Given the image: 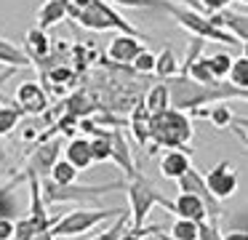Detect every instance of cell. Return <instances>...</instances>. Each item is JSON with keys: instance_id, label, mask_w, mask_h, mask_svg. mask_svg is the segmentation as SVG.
Returning a JSON list of instances; mask_svg holds the SVG:
<instances>
[{"instance_id": "6da1fadb", "label": "cell", "mask_w": 248, "mask_h": 240, "mask_svg": "<svg viewBox=\"0 0 248 240\" xmlns=\"http://www.w3.org/2000/svg\"><path fill=\"white\" fill-rule=\"evenodd\" d=\"M168 85V99L173 110L189 112L192 107H208L214 101H230V99H246L248 91H240L235 85H227L224 80L214 83H198L187 75H173L166 80Z\"/></svg>"}, {"instance_id": "7a4b0ae2", "label": "cell", "mask_w": 248, "mask_h": 240, "mask_svg": "<svg viewBox=\"0 0 248 240\" xmlns=\"http://www.w3.org/2000/svg\"><path fill=\"white\" fill-rule=\"evenodd\" d=\"M195 136L192 120L187 112L182 110H168L150 115V144H147V155H157V149H176V147H189Z\"/></svg>"}, {"instance_id": "3957f363", "label": "cell", "mask_w": 248, "mask_h": 240, "mask_svg": "<svg viewBox=\"0 0 248 240\" xmlns=\"http://www.w3.org/2000/svg\"><path fill=\"white\" fill-rule=\"evenodd\" d=\"M67 19L78 21L83 30L91 32H125V35H141L136 27L107 0H88L83 8H67ZM144 37V35H141Z\"/></svg>"}, {"instance_id": "277c9868", "label": "cell", "mask_w": 248, "mask_h": 240, "mask_svg": "<svg viewBox=\"0 0 248 240\" xmlns=\"http://www.w3.org/2000/svg\"><path fill=\"white\" fill-rule=\"evenodd\" d=\"M125 190V179L118 181H104V184H54V181L46 176L40 179V195H43L46 206H59V203H93L102 195H109V192Z\"/></svg>"}, {"instance_id": "5b68a950", "label": "cell", "mask_w": 248, "mask_h": 240, "mask_svg": "<svg viewBox=\"0 0 248 240\" xmlns=\"http://www.w3.org/2000/svg\"><path fill=\"white\" fill-rule=\"evenodd\" d=\"M125 195H128V219L131 229H141L147 224V216L155 206H163L168 213H171V200L163 195L155 187V181H150L147 176L136 174L134 179L125 181Z\"/></svg>"}, {"instance_id": "8992f818", "label": "cell", "mask_w": 248, "mask_h": 240, "mask_svg": "<svg viewBox=\"0 0 248 240\" xmlns=\"http://www.w3.org/2000/svg\"><path fill=\"white\" fill-rule=\"evenodd\" d=\"M157 8H163L166 14H171L176 19L179 27L192 32V37H200V40H214V43H227V46H235V48H243V43L237 37H232L230 32H224L221 27L211 24L208 14L203 11H195L189 5H179V3H171V0H160Z\"/></svg>"}, {"instance_id": "52a82bcc", "label": "cell", "mask_w": 248, "mask_h": 240, "mask_svg": "<svg viewBox=\"0 0 248 240\" xmlns=\"http://www.w3.org/2000/svg\"><path fill=\"white\" fill-rule=\"evenodd\" d=\"M120 213V208H75L64 216L54 219L48 232L54 238H80V235L96 229L102 222H109Z\"/></svg>"}, {"instance_id": "ba28073f", "label": "cell", "mask_w": 248, "mask_h": 240, "mask_svg": "<svg viewBox=\"0 0 248 240\" xmlns=\"http://www.w3.org/2000/svg\"><path fill=\"white\" fill-rule=\"evenodd\" d=\"M176 184H179V192H192V195H198L200 200H203L208 219H221L227 213L224 208H221V200H216V197L208 192V187H205V181H203V174H200L195 165H189V168L179 176Z\"/></svg>"}, {"instance_id": "9c48e42d", "label": "cell", "mask_w": 248, "mask_h": 240, "mask_svg": "<svg viewBox=\"0 0 248 240\" xmlns=\"http://www.w3.org/2000/svg\"><path fill=\"white\" fill-rule=\"evenodd\" d=\"M203 181H205L208 192L216 197V200H227V197H232L237 192V184H240L232 160H219L214 168L203 174Z\"/></svg>"}, {"instance_id": "30bf717a", "label": "cell", "mask_w": 248, "mask_h": 240, "mask_svg": "<svg viewBox=\"0 0 248 240\" xmlns=\"http://www.w3.org/2000/svg\"><path fill=\"white\" fill-rule=\"evenodd\" d=\"M14 101H16V107L27 117H40L43 112H48V107H51L48 91H46L38 80H24L16 88V94H14Z\"/></svg>"}, {"instance_id": "8fae6325", "label": "cell", "mask_w": 248, "mask_h": 240, "mask_svg": "<svg viewBox=\"0 0 248 240\" xmlns=\"http://www.w3.org/2000/svg\"><path fill=\"white\" fill-rule=\"evenodd\" d=\"M102 110V104H99V99H96V94H93L88 85H78V88H72V91H67V96L59 101V110L56 112H67V115H72V117H91L93 112H99Z\"/></svg>"}, {"instance_id": "7c38bea8", "label": "cell", "mask_w": 248, "mask_h": 240, "mask_svg": "<svg viewBox=\"0 0 248 240\" xmlns=\"http://www.w3.org/2000/svg\"><path fill=\"white\" fill-rule=\"evenodd\" d=\"M22 184H27V176H24L22 171H19L14 179L0 184V219L16 222V219H22L24 213H27V206H24L22 195H19V187Z\"/></svg>"}, {"instance_id": "4fadbf2b", "label": "cell", "mask_w": 248, "mask_h": 240, "mask_svg": "<svg viewBox=\"0 0 248 240\" xmlns=\"http://www.w3.org/2000/svg\"><path fill=\"white\" fill-rule=\"evenodd\" d=\"M59 155H62V147H59V142H56V136L48 139V142L35 144L32 152L27 155L24 171H32V174L40 176V179H46V176H48V171H51V165L59 160Z\"/></svg>"}, {"instance_id": "5bb4252c", "label": "cell", "mask_w": 248, "mask_h": 240, "mask_svg": "<svg viewBox=\"0 0 248 240\" xmlns=\"http://www.w3.org/2000/svg\"><path fill=\"white\" fill-rule=\"evenodd\" d=\"M208 19H211V24L221 27L224 32H230L232 37H237V40L246 46V40H248V16H246V11H232L230 5H227V8H219V11H214V14H208Z\"/></svg>"}, {"instance_id": "9a60e30c", "label": "cell", "mask_w": 248, "mask_h": 240, "mask_svg": "<svg viewBox=\"0 0 248 240\" xmlns=\"http://www.w3.org/2000/svg\"><path fill=\"white\" fill-rule=\"evenodd\" d=\"M141 40H144L141 35H125V32H118L107 46V59L115 62V64H131L136 53L144 48Z\"/></svg>"}, {"instance_id": "2e32d148", "label": "cell", "mask_w": 248, "mask_h": 240, "mask_svg": "<svg viewBox=\"0 0 248 240\" xmlns=\"http://www.w3.org/2000/svg\"><path fill=\"white\" fill-rule=\"evenodd\" d=\"M189 165H192V149H189V147H176V149L163 152V158H160V174L166 176V179L176 181L179 176L189 168Z\"/></svg>"}, {"instance_id": "e0dca14e", "label": "cell", "mask_w": 248, "mask_h": 240, "mask_svg": "<svg viewBox=\"0 0 248 240\" xmlns=\"http://www.w3.org/2000/svg\"><path fill=\"white\" fill-rule=\"evenodd\" d=\"M125 128L131 131L134 142L139 144L141 149L150 144V112H147V107L141 104V101L131 107V112L125 115Z\"/></svg>"}, {"instance_id": "ac0fdd59", "label": "cell", "mask_w": 248, "mask_h": 240, "mask_svg": "<svg viewBox=\"0 0 248 240\" xmlns=\"http://www.w3.org/2000/svg\"><path fill=\"white\" fill-rule=\"evenodd\" d=\"M171 213H176L179 219H192V222L208 219L203 200L198 195H192V192H179L176 200H171Z\"/></svg>"}, {"instance_id": "d6986e66", "label": "cell", "mask_w": 248, "mask_h": 240, "mask_svg": "<svg viewBox=\"0 0 248 240\" xmlns=\"http://www.w3.org/2000/svg\"><path fill=\"white\" fill-rule=\"evenodd\" d=\"M51 46H54V40H51L48 32L40 30V27H32V30H27V35H24V53L30 56L32 67L48 56V53H51Z\"/></svg>"}, {"instance_id": "ffe728a7", "label": "cell", "mask_w": 248, "mask_h": 240, "mask_svg": "<svg viewBox=\"0 0 248 240\" xmlns=\"http://www.w3.org/2000/svg\"><path fill=\"white\" fill-rule=\"evenodd\" d=\"M62 155H64V160H67V163H72L78 171H86V168H91V165H93L91 149H88V136H72V139H67Z\"/></svg>"}, {"instance_id": "44dd1931", "label": "cell", "mask_w": 248, "mask_h": 240, "mask_svg": "<svg viewBox=\"0 0 248 240\" xmlns=\"http://www.w3.org/2000/svg\"><path fill=\"white\" fill-rule=\"evenodd\" d=\"M62 21H67L64 0H46L38 11V27L48 32V30H54L56 24H62Z\"/></svg>"}, {"instance_id": "7402d4cb", "label": "cell", "mask_w": 248, "mask_h": 240, "mask_svg": "<svg viewBox=\"0 0 248 240\" xmlns=\"http://www.w3.org/2000/svg\"><path fill=\"white\" fill-rule=\"evenodd\" d=\"M141 104L147 107V112H150V115L168 110V107H171V99H168L166 80H155V83H150V88L144 91V96H141Z\"/></svg>"}, {"instance_id": "603a6c76", "label": "cell", "mask_w": 248, "mask_h": 240, "mask_svg": "<svg viewBox=\"0 0 248 240\" xmlns=\"http://www.w3.org/2000/svg\"><path fill=\"white\" fill-rule=\"evenodd\" d=\"M0 64H6V67H16V69L32 67V62H30V56L24 53V48H19L16 43L6 40V37H0Z\"/></svg>"}, {"instance_id": "cb8c5ba5", "label": "cell", "mask_w": 248, "mask_h": 240, "mask_svg": "<svg viewBox=\"0 0 248 240\" xmlns=\"http://www.w3.org/2000/svg\"><path fill=\"white\" fill-rule=\"evenodd\" d=\"M22 117H27V115L16 107V101H11V104H0V139L11 136V133L19 128Z\"/></svg>"}, {"instance_id": "d4e9b609", "label": "cell", "mask_w": 248, "mask_h": 240, "mask_svg": "<svg viewBox=\"0 0 248 240\" xmlns=\"http://www.w3.org/2000/svg\"><path fill=\"white\" fill-rule=\"evenodd\" d=\"M152 75H155L157 80H168V78H173V75H179V59H176V53H173V48H166L160 56H155V72Z\"/></svg>"}, {"instance_id": "484cf974", "label": "cell", "mask_w": 248, "mask_h": 240, "mask_svg": "<svg viewBox=\"0 0 248 240\" xmlns=\"http://www.w3.org/2000/svg\"><path fill=\"white\" fill-rule=\"evenodd\" d=\"M227 78H230V85H235V88H240V91H248V56L246 53L232 56Z\"/></svg>"}, {"instance_id": "4316f807", "label": "cell", "mask_w": 248, "mask_h": 240, "mask_svg": "<svg viewBox=\"0 0 248 240\" xmlns=\"http://www.w3.org/2000/svg\"><path fill=\"white\" fill-rule=\"evenodd\" d=\"M78 174H80V171H78L75 165L67 163L64 158H59L54 165H51L48 179L54 181V184H72V181H78Z\"/></svg>"}, {"instance_id": "83f0119b", "label": "cell", "mask_w": 248, "mask_h": 240, "mask_svg": "<svg viewBox=\"0 0 248 240\" xmlns=\"http://www.w3.org/2000/svg\"><path fill=\"white\" fill-rule=\"evenodd\" d=\"M232 110L224 104V101H214V104H208V115H205V120H211V126L219 128V131H224V128H230L232 123Z\"/></svg>"}, {"instance_id": "f1b7e54d", "label": "cell", "mask_w": 248, "mask_h": 240, "mask_svg": "<svg viewBox=\"0 0 248 240\" xmlns=\"http://www.w3.org/2000/svg\"><path fill=\"white\" fill-rule=\"evenodd\" d=\"M128 224H131L128 211H120L118 216L112 219V224H109L107 229H102L99 235H93L91 240H118V238H120V232H123V229H128Z\"/></svg>"}, {"instance_id": "f546056e", "label": "cell", "mask_w": 248, "mask_h": 240, "mask_svg": "<svg viewBox=\"0 0 248 240\" xmlns=\"http://www.w3.org/2000/svg\"><path fill=\"white\" fill-rule=\"evenodd\" d=\"M88 149H91V160L96 165L109 163V142H107V136H102V133L88 136Z\"/></svg>"}, {"instance_id": "4dcf8cb0", "label": "cell", "mask_w": 248, "mask_h": 240, "mask_svg": "<svg viewBox=\"0 0 248 240\" xmlns=\"http://www.w3.org/2000/svg\"><path fill=\"white\" fill-rule=\"evenodd\" d=\"M128 67L134 69L136 75H141V78H150V75L155 72V53L147 51V48H141V51L134 56V62H131Z\"/></svg>"}, {"instance_id": "1f68e13d", "label": "cell", "mask_w": 248, "mask_h": 240, "mask_svg": "<svg viewBox=\"0 0 248 240\" xmlns=\"http://www.w3.org/2000/svg\"><path fill=\"white\" fill-rule=\"evenodd\" d=\"M198 224L200 222H192V219H179L176 216V222L171 224V232H168V235H173L176 240H198Z\"/></svg>"}, {"instance_id": "d6a6232c", "label": "cell", "mask_w": 248, "mask_h": 240, "mask_svg": "<svg viewBox=\"0 0 248 240\" xmlns=\"http://www.w3.org/2000/svg\"><path fill=\"white\" fill-rule=\"evenodd\" d=\"M187 78L198 80V83H214V75H211V67H208V56H198L192 64L187 67Z\"/></svg>"}, {"instance_id": "836d02e7", "label": "cell", "mask_w": 248, "mask_h": 240, "mask_svg": "<svg viewBox=\"0 0 248 240\" xmlns=\"http://www.w3.org/2000/svg\"><path fill=\"white\" fill-rule=\"evenodd\" d=\"M230 64H232V56L224 51H216L208 56V67H211V75H214V80H224L227 72H230Z\"/></svg>"}, {"instance_id": "e575fe53", "label": "cell", "mask_w": 248, "mask_h": 240, "mask_svg": "<svg viewBox=\"0 0 248 240\" xmlns=\"http://www.w3.org/2000/svg\"><path fill=\"white\" fill-rule=\"evenodd\" d=\"M198 240H221L219 219H203L198 224Z\"/></svg>"}, {"instance_id": "d590c367", "label": "cell", "mask_w": 248, "mask_h": 240, "mask_svg": "<svg viewBox=\"0 0 248 240\" xmlns=\"http://www.w3.org/2000/svg\"><path fill=\"white\" fill-rule=\"evenodd\" d=\"M109 5H125V8H141V11H147V8H157V3L160 0H107Z\"/></svg>"}, {"instance_id": "8d00e7d4", "label": "cell", "mask_w": 248, "mask_h": 240, "mask_svg": "<svg viewBox=\"0 0 248 240\" xmlns=\"http://www.w3.org/2000/svg\"><path fill=\"white\" fill-rule=\"evenodd\" d=\"M227 131H232L237 136V142L246 147V142H248V136H246V117H232V123H230V128Z\"/></svg>"}, {"instance_id": "74e56055", "label": "cell", "mask_w": 248, "mask_h": 240, "mask_svg": "<svg viewBox=\"0 0 248 240\" xmlns=\"http://www.w3.org/2000/svg\"><path fill=\"white\" fill-rule=\"evenodd\" d=\"M232 0H200V8L205 11V14H214V11H219V8H227Z\"/></svg>"}, {"instance_id": "f35d334b", "label": "cell", "mask_w": 248, "mask_h": 240, "mask_svg": "<svg viewBox=\"0 0 248 240\" xmlns=\"http://www.w3.org/2000/svg\"><path fill=\"white\" fill-rule=\"evenodd\" d=\"M14 238V222L11 219H0V240H11Z\"/></svg>"}, {"instance_id": "ab89813d", "label": "cell", "mask_w": 248, "mask_h": 240, "mask_svg": "<svg viewBox=\"0 0 248 240\" xmlns=\"http://www.w3.org/2000/svg\"><path fill=\"white\" fill-rule=\"evenodd\" d=\"M16 72H19L16 67H6V69H0V91H3V85H6V83H8V80H11Z\"/></svg>"}, {"instance_id": "60d3db41", "label": "cell", "mask_w": 248, "mask_h": 240, "mask_svg": "<svg viewBox=\"0 0 248 240\" xmlns=\"http://www.w3.org/2000/svg\"><path fill=\"white\" fill-rule=\"evenodd\" d=\"M221 240H248V235L243 232V229H232V232L221 235Z\"/></svg>"}, {"instance_id": "b9f144b4", "label": "cell", "mask_w": 248, "mask_h": 240, "mask_svg": "<svg viewBox=\"0 0 248 240\" xmlns=\"http://www.w3.org/2000/svg\"><path fill=\"white\" fill-rule=\"evenodd\" d=\"M152 238H155V240H176L173 235H166V232H163V229H160V224H157V229L152 232Z\"/></svg>"}, {"instance_id": "7bdbcfd3", "label": "cell", "mask_w": 248, "mask_h": 240, "mask_svg": "<svg viewBox=\"0 0 248 240\" xmlns=\"http://www.w3.org/2000/svg\"><path fill=\"white\" fill-rule=\"evenodd\" d=\"M32 240H56V238H54V235L48 232V229H46V232H38V235H35Z\"/></svg>"}]
</instances>
